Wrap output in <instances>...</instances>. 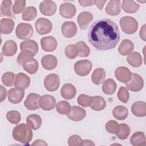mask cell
<instances>
[{
	"mask_svg": "<svg viewBox=\"0 0 146 146\" xmlns=\"http://www.w3.org/2000/svg\"><path fill=\"white\" fill-rule=\"evenodd\" d=\"M88 38L89 42L96 49L106 51L115 48L120 40L117 25L112 21L102 18L90 26Z\"/></svg>",
	"mask_w": 146,
	"mask_h": 146,
	"instance_id": "cell-1",
	"label": "cell"
},
{
	"mask_svg": "<svg viewBox=\"0 0 146 146\" xmlns=\"http://www.w3.org/2000/svg\"><path fill=\"white\" fill-rule=\"evenodd\" d=\"M12 136L16 141L23 144H27L32 140L33 133L31 128L27 124L22 123L14 128Z\"/></svg>",
	"mask_w": 146,
	"mask_h": 146,
	"instance_id": "cell-2",
	"label": "cell"
},
{
	"mask_svg": "<svg viewBox=\"0 0 146 146\" xmlns=\"http://www.w3.org/2000/svg\"><path fill=\"white\" fill-rule=\"evenodd\" d=\"M120 26L122 31L127 34H134L138 29L137 21L130 16H125L120 18Z\"/></svg>",
	"mask_w": 146,
	"mask_h": 146,
	"instance_id": "cell-3",
	"label": "cell"
},
{
	"mask_svg": "<svg viewBox=\"0 0 146 146\" xmlns=\"http://www.w3.org/2000/svg\"><path fill=\"white\" fill-rule=\"evenodd\" d=\"M21 52L30 58H33L38 53L39 47L37 43L34 40H26L20 44Z\"/></svg>",
	"mask_w": 146,
	"mask_h": 146,
	"instance_id": "cell-4",
	"label": "cell"
},
{
	"mask_svg": "<svg viewBox=\"0 0 146 146\" xmlns=\"http://www.w3.org/2000/svg\"><path fill=\"white\" fill-rule=\"evenodd\" d=\"M34 30L32 26L29 23H20L15 29L17 36L20 39H28L33 35Z\"/></svg>",
	"mask_w": 146,
	"mask_h": 146,
	"instance_id": "cell-5",
	"label": "cell"
},
{
	"mask_svg": "<svg viewBox=\"0 0 146 146\" xmlns=\"http://www.w3.org/2000/svg\"><path fill=\"white\" fill-rule=\"evenodd\" d=\"M127 88L133 92H138L142 90L144 86V80L142 77L136 73H132L131 79L125 83Z\"/></svg>",
	"mask_w": 146,
	"mask_h": 146,
	"instance_id": "cell-6",
	"label": "cell"
},
{
	"mask_svg": "<svg viewBox=\"0 0 146 146\" xmlns=\"http://www.w3.org/2000/svg\"><path fill=\"white\" fill-rule=\"evenodd\" d=\"M35 27L39 34L45 35L52 30V25L49 19L45 18H39L35 23Z\"/></svg>",
	"mask_w": 146,
	"mask_h": 146,
	"instance_id": "cell-7",
	"label": "cell"
},
{
	"mask_svg": "<svg viewBox=\"0 0 146 146\" xmlns=\"http://www.w3.org/2000/svg\"><path fill=\"white\" fill-rule=\"evenodd\" d=\"M92 67L91 62L88 60H80L74 64V70L76 74L81 76L87 75Z\"/></svg>",
	"mask_w": 146,
	"mask_h": 146,
	"instance_id": "cell-8",
	"label": "cell"
},
{
	"mask_svg": "<svg viewBox=\"0 0 146 146\" xmlns=\"http://www.w3.org/2000/svg\"><path fill=\"white\" fill-rule=\"evenodd\" d=\"M60 85V78L57 74H51L48 75L44 79L45 88L50 92L57 90Z\"/></svg>",
	"mask_w": 146,
	"mask_h": 146,
	"instance_id": "cell-9",
	"label": "cell"
},
{
	"mask_svg": "<svg viewBox=\"0 0 146 146\" xmlns=\"http://www.w3.org/2000/svg\"><path fill=\"white\" fill-rule=\"evenodd\" d=\"M39 10L42 14L46 16H51L56 12V5L51 0L43 1L39 5Z\"/></svg>",
	"mask_w": 146,
	"mask_h": 146,
	"instance_id": "cell-10",
	"label": "cell"
},
{
	"mask_svg": "<svg viewBox=\"0 0 146 146\" xmlns=\"http://www.w3.org/2000/svg\"><path fill=\"white\" fill-rule=\"evenodd\" d=\"M86 110L84 108L76 106L71 107L70 112L67 114L68 118L74 121H81L86 117Z\"/></svg>",
	"mask_w": 146,
	"mask_h": 146,
	"instance_id": "cell-11",
	"label": "cell"
},
{
	"mask_svg": "<svg viewBox=\"0 0 146 146\" xmlns=\"http://www.w3.org/2000/svg\"><path fill=\"white\" fill-rule=\"evenodd\" d=\"M56 106L55 98L50 95H43L39 99V106L44 111H51Z\"/></svg>",
	"mask_w": 146,
	"mask_h": 146,
	"instance_id": "cell-12",
	"label": "cell"
},
{
	"mask_svg": "<svg viewBox=\"0 0 146 146\" xmlns=\"http://www.w3.org/2000/svg\"><path fill=\"white\" fill-rule=\"evenodd\" d=\"M40 95L36 93H30L25 100V107L29 110H35L38 109L39 106Z\"/></svg>",
	"mask_w": 146,
	"mask_h": 146,
	"instance_id": "cell-13",
	"label": "cell"
},
{
	"mask_svg": "<svg viewBox=\"0 0 146 146\" xmlns=\"http://www.w3.org/2000/svg\"><path fill=\"white\" fill-rule=\"evenodd\" d=\"M61 30L64 37L71 38L76 34L77 26L72 21H66L62 24Z\"/></svg>",
	"mask_w": 146,
	"mask_h": 146,
	"instance_id": "cell-14",
	"label": "cell"
},
{
	"mask_svg": "<svg viewBox=\"0 0 146 146\" xmlns=\"http://www.w3.org/2000/svg\"><path fill=\"white\" fill-rule=\"evenodd\" d=\"M40 44L43 50L46 52H51L56 50L58 43L54 37L47 36L43 37L40 39Z\"/></svg>",
	"mask_w": 146,
	"mask_h": 146,
	"instance_id": "cell-15",
	"label": "cell"
},
{
	"mask_svg": "<svg viewBox=\"0 0 146 146\" xmlns=\"http://www.w3.org/2000/svg\"><path fill=\"white\" fill-rule=\"evenodd\" d=\"M76 11L75 5L69 2L62 3L59 7V13L62 17L65 18H72L75 15Z\"/></svg>",
	"mask_w": 146,
	"mask_h": 146,
	"instance_id": "cell-16",
	"label": "cell"
},
{
	"mask_svg": "<svg viewBox=\"0 0 146 146\" xmlns=\"http://www.w3.org/2000/svg\"><path fill=\"white\" fill-rule=\"evenodd\" d=\"M131 71L126 67L120 66L115 71V75L116 79L121 83H127L131 78Z\"/></svg>",
	"mask_w": 146,
	"mask_h": 146,
	"instance_id": "cell-17",
	"label": "cell"
},
{
	"mask_svg": "<svg viewBox=\"0 0 146 146\" xmlns=\"http://www.w3.org/2000/svg\"><path fill=\"white\" fill-rule=\"evenodd\" d=\"M24 90L19 89L17 87L12 88L9 90L7 94L9 101L13 104H18L20 103L24 98Z\"/></svg>",
	"mask_w": 146,
	"mask_h": 146,
	"instance_id": "cell-18",
	"label": "cell"
},
{
	"mask_svg": "<svg viewBox=\"0 0 146 146\" xmlns=\"http://www.w3.org/2000/svg\"><path fill=\"white\" fill-rule=\"evenodd\" d=\"M30 84V78L26 74L23 72H20L16 75L14 82L15 87L24 90L28 88Z\"/></svg>",
	"mask_w": 146,
	"mask_h": 146,
	"instance_id": "cell-19",
	"label": "cell"
},
{
	"mask_svg": "<svg viewBox=\"0 0 146 146\" xmlns=\"http://www.w3.org/2000/svg\"><path fill=\"white\" fill-rule=\"evenodd\" d=\"M93 15L89 11L80 13L77 18V22L80 29L85 30L93 19Z\"/></svg>",
	"mask_w": 146,
	"mask_h": 146,
	"instance_id": "cell-20",
	"label": "cell"
},
{
	"mask_svg": "<svg viewBox=\"0 0 146 146\" xmlns=\"http://www.w3.org/2000/svg\"><path fill=\"white\" fill-rule=\"evenodd\" d=\"M76 94V88L71 83H66L62 87L60 94L63 98L66 100L73 99Z\"/></svg>",
	"mask_w": 146,
	"mask_h": 146,
	"instance_id": "cell-21",
	"label": "cell"
},
{
	"mask_svg": "<svg viewBox=\"0 0 146 146\" xmlns=\"http://www.w3.org/2000/svg\"><path fill=\"white\" fill-rule=\"evenodd\" d=\"M120 5L121 1L120 0H111L106 7V12L107 14L112 16L117 15L121 11Z\"/></svg>",
	"mask_w": 146,
	"mask_h": 146,
	"instance_id": "cell-22",
	"label": "cell"
},
{
	"mask_svg": "<svg viewBox=\"0 0 146 146\" xmlns=\"http://www.w3.org/2000/svg\"><path fill=\"white\" fill-rule=\"evenodd\" d=\"M41 63L43 67L47 70H52L54 69L58 64V60L54 55L48 54L44 55L41 60Z\"/></svg>",
	"mask_w": 146,
	"mask_h": 146,
	"instance_id": "cell-23",
	"label": "cell"
},
{
	"mask_svg": "<svg viewBox=\"0 0 146 146\" xmlns=\"http://www.w3.org/2000/svg\"><path fill=\"white\" fill-rule=\"evenodd\" d=\"M2 54L6 56H12L15 55L17 51V45L13 40H6L2 49Z\"/></svg>",
	"mask_w": 146,
	"mask_h": 146,
	"instance_id": "cell-24",
	"label": "cell"
},
{
	"mask_svg": "<svg viewBox=\"0 0 146 146\" xmlns=\"http://www.w3.org/2000/svg\"><path fill=\"white\" fill-rule=\"evenodd\" d=\"M89 106L94 111H100L104 110L106 107V102L105 99L100 96H92Z\"/></svg>",
	"mask_w": 146,
	"mask_h": 146,
	"instance_id": "cell-25",
	"label": "cell"
},
{
	"mask_svg": "<svg viewBox=\"0 0 146 146\" xmlns=\"http://www.w3.org/2000/svg\"><path fill=\"white\" fill-rule=\"evenodd\" d=\"M132 113L137 117H144L146 115V103L143 101L135 102L131 106Z\"/></svg>",
	"mask_w": 146,
	"mask_h": 146,
	"instance_id": "cell-26",
	"label": "cell"
},
{
	"mask_svg": "<svg viewBox=\"0 0 146 146\" xmlns=\"http://www.w3.org/2000/svg\"><path fill=\"white\" fill-rule=\"evenodd\" d=\"M134 49V44L131 40L128 39L123 40L118 47V52L121 55H128Z\"/></svg>",
	"mask_w": 146,
	"mask_h": 146,
	"instance_id": "cell-27",
	"label": "cell"
},
{
	"mask_svg": "<svg viewBox=\"0 0 146 146\" xmlns=\"http://www.w3.org/2000/svg\"><path fill=\"white\" fill-rule=\"evenodd\" d=\"M1 33L3 34H9L14 30L15 23L14 21L10 18H2L0 22Z\"/></svg>",
	"mask_w": 146,
	"mask_h": 146,
	"instance_id": "cell-28",
	"label": "cell"
},
{
	"mask_svg": "<svg viewBox=\"0 0 146 146\" xmlns=\"http://www.w3.org/2000/svg\"><path fill=\"white\" fill-rule=\"evenodd\" d=\"M130 143L133 146H145L146 145L145 136L143 132H136L130 137Z\"/></svg>",
	"mask_w": 146,
	"mask_h": 146,
	"instance_id": "cell-29",
	"label": "cell"
},
{
	"mask_svg": "<svg viewBox=\"0 0 146 146\" xmlns=\"http://www.w3.org/2000/svg\"><path fill=\"white\" fill-rule=\"evenodd\" d=\"M127 61L130 66L133 67H139L143 63V58L140 53L133 51L128 55Z\"/></svg>",
	"mask_w": 146,
	"mask_h": 146,
	"instance_id": "cell-30",
	"label": "cell"
},
{
	"mask_svg": "<svg viewBox=\"0 0 146 146\" xmlns=\"http://www.w3.org/2000/svg\"><path fill=\"white\" fill-rule=\"evenodd\" d=\"M42 118L36 114H31L29 115L26 118L27 124L33 129H38L42 125Z\"/></svg>",
	"mask_w": 146,
	"mask_h": 146,
	"instance_id": "cell-31",
	"label": "cell"
},
{
	"mask_svg": "<svg viewBox=\"0 0 146 146\" xmlns=\"http://www.w3.org/2000/svg\"><path fill=\"white\" fill-rule=\"evenodd\" d=\"M106 75V71L103 68H96L91 76L92 81L95 84L100 85L103 83Z\"/></svg>",
	"mask_w": 146,
	"mask_h": 146,
	"instance_id": "cell-32",
	"label": "cell"
},
{
	"mask_svg": "<svg viewBox=\"0 0 146 146\" xmlns=\"http://www.w3.org/2000/svg\"><path fill=\"white\" fill-rule=\"evenodd\" d=\"M22 66L23 69L29 74H34L38 70L39 64L38 61L35 59L32 58L26 60Z\"/></svg>",
	"mask_w": 146,
	"mask_h": 146,
	"instance_id": "cell-33",
	"label": "cell"
},
{
	"mask_svg": "<svg viewBox=\"0 0 146 146\" xmlns=\"http://www.w3.org/2000/svg\"><path fill=\"white\" fill-rule=\"evenodd\" d=\"M140 5L132 0H123L122 2L121 8L127 13H135L138 11Z\"/></svg>",
	"mask_w": 146,
	"mask_h": 146,
	"instance_id": "cell-34",
	"label": "cell"
},
{
	"mask_svg": "<svg viewBox=\"0 0 146 146\" xmlns=\"http://www.w3.org/2000/svg\"><path fill=\"white\" fill-rule=\"evenodd\" d=\"M117 88V84L115 80L112 79H107L104 82L102 86V90L106 95H112L115 92Z\"/></svg>",
	"mask_w": 146,
	"mask_h": 146,
	"instance_id": "cell-35",
	"label": "cell"
},
{
	"mask_svg": "<svg viewBox=\"0 0 146 146\" xmlns=\"http://www.w3.org/2000/svg\"><path fill=\"white\" fill-rule=\"evenodd\" d=\"M112 115L114 118L117 120H124L128 115V111L125 107L123 106H118L113 109Z\"/></svg>",
	"mask_w": 146,
	"mask_h": 146,
	"instance_id": "cell-36",
	"label": "cell"
},
{
	"mask_svg": "<svg viewBox=\"0 0 146 146\" xmlns=\"http://www.w3.org/2000/svg\"><path fill=\"white\" fill-rule=\"evenodd\" d=\"M37 16V11L35 7L29 6L23 10L22 14V18L25 21H31Z\"/></svg>",
	"mask_w": 146,
	"mask_h": 146,
	"instance_id": "cell-37",
	"label": "cell"
},
{
	"mask_svg": "<svg viewBox=\"0 0 146 146\" xmlns=\"http://www.w3.org/2000/svg\"><path fill=\"white\" fill-rule=\"evenodd\" d=\"M12 1L10 0H4L2 2L1 6V15L14 18L15 16L11 12Z\"/></svg>",
	"mask_w": 146,
	"mask_h": 146,
	"instance_id": "cell-38",
	"label": "cell"
},
{
	"mask_svg": "<svg viewBox=\"0 0 146 146\" xmlns=\"http://www.w3.org/2000/svg\"><path fill=\"white\" fill-rule=\"evenodd\" d=\"M75 45L78 50V56L80 57H87L90 54V49L83 41L77 42Z\"/></svg>",
	"mask_w": 146,
	"mask_h": 146,
	"instance_id": "cell-39",
	"label": "cell"
},
{
	"mask_svg": "<svg viewBox=\"0 0 146 146\" xmlns=\"http://www.w3.org/2000/svg\"><path fill=\"white\" fill-rule=\"evenodd\" d=\"M71 108V107L70 104L67 101H60L56 104V110L57 112L61 115L68 114L70 112Z\"/></svg>",
	"mask_w": 146,
	"mask_h": 146,
	"instance_id": "cell-40",
	"label": "cell"
},
{
	"mask_svg": "<svg viewBox=\"0 0 146 146\" xmlns=\"http://www.w3.org/2000/svg\"><path fill=\"white\" fill-rule=\"evenodd\" d=\"M6 118L8 121L13 124H18L21 119V115L19 112L12 110L9 111L6 113Z\"/></svg>",
	"mask_w": 146,
	"mask_h": 146,
	"instance_id": "cell-41",
	"label": "cell"
},
{
	"mask_svg": "<svg viewBox=\"0 0 146 146\" xmlns=\"http://www.w3.org/2000/svg\"><path fill=\"white\" fill-rule=\"evenodd\" d=\"M15 74L12 72H6L2 75V82L7 87H11L14 84Z\"/></svg>",
	"mask_w": 146,
	"mask_h": 146,
	"instance_id": "cell-42",
	"label": "cell"
},
{
	"mask_svg": "<svg viewBox=\"0 0 146 146\" xmlns=\"http://www.w3.org/2000/svg\"><path fill=\"white\" fill-rule=\"evenodd\" d=\"M120 124L113 120H109L107 122L106 124V131L112 134H117L120 131Z\"/></svg>",
	"mask_w": 146,
	"mask_h": 146,
	"instance_id": "cell-43",
	"label": "cell"
},
{
	"mask_svg": "<svg viewBox=\"0 0 146 146\" xmlns=\"http://www.w3.org/2000/svg\"><path fill=\"white\" fill-rule=\"evenodd\" d=\"M120 131L116 134L117 137L120 140H125L127 139L130 134V128L127 124L125 123L120 124Z\"/></svg>",
	"mask_w": 146,
	"mask_h": 146,
	"instance_id": "cell-44",
	"label": "cell"
},
{
	"mask_svg": "<svg viewBox=\"0 0 146 146\" xmlns=\"http://www.w3.org/2000/svg\"><path fill=\"white\" fill-rule=\"evenodd\" d=\"M65 55L68 59H72L78 56V50L75 44H69L65 48Z\"/></svg>",
	"mask_w": 146,
	"mask_h": 146,
	"instance_id": "cell-45",
	"label": "cell"
},
{
	"mask_svg": "<svg viewBox=\"0 0 146 146\" xmlns=\"http://www.w3.org/2000/svg\"><path fill=\"white\" fill-rule=\"evenodd\" d=\"M117 98L123 103H126L129 100V93L128 90L125 87H120L117 94Z\"/></svg>",
	"mask_w": 146,
	"mask_h": 146,
	"instance_id": "cell-46",
	"label": "cell"
},
{
	"mask_svg": "<svg viewBox=\"0 0 146 146\" xmlns=\"http://www.w3.org/2000/svg\"><path fill=\"white\" fill-rule=\"evenodd\" d=\"M26 1L24 0H17L15 1L14 4L12 7V11L15 14H19L25 9Z\"/></svg>",
	"mask_w": 146,
	"mask_h": 146,
	"instance_id": "cell-47",
	"label": "cell"
},
{
	"mask_svg": "<svg viewBox=\"0 0 146 146\" xmlns=\"http://www.w3.org/2000/svg\"><path fill=\"white\" fill-rule=\"evenodd\" d=\"M91 97L92 96L85 94H80L77 99V102L80 106L82 107H88L91 102Z\"/></svg>",
	"mask_w": 146,
	"mask_h": 146,
	"instance_id": "cell-48",
	"label": "cell"
},
{
	"mask_svg": "<svg viewBox=\"0 0 146 146\" xmlns=\"http://www.w3.org/2000/svg\"><path fill=\"white\" fill-rule=\"evenodd\" d=\"M83 140L78 135H73L68 139V144L70 146H82Z\"/></svg>",
	"mask_w": 146,
	"mask_h": 146,
	"instance_id": "cell-49",
	"label": "cell"
},
{
	"mask_svg": "<svg viewBox=\"0 0 146 146\" xmlns=\"http://www.w3.org/2000/svg\"><path fill=\"white\" fill-rule=\"evenodd\" d=\"M32 58H30L28 56H27L26 55H25V54H23L22 52H21L18 56H17V62L18 63V64L19 65L21 66H23V64H24V63L28 59Z\"/></svg>",
	"mask_w": 146,
	"mask_h": 146,
	"instance_id": "cell-50",
	"label": "cell"
},
{
	"mask_svg": "<svg viewBox=\"0 0 146 146\" xmlns=\"http://www.w3.org/2000/svg\"><path fill=\"white\" fill-rule=\"evenodd\" d=\"M107 2L106 0L104 1H94V5H95L100 10H103L104 4Z\"/></svg>",
	"mask_w": 146,
	"mask_h": 146,
	"instance_id": "cell-51",
	"label": "cell"
},
{
	"mask_svg": "<svg viewBox=\"0 0 146 146\" xmlns=\"http://www.w3.org/2000/svg\"><path fill=\"white\" fill-rule=\"evenodd\" d=\"M0 88H1V102H3L7 95V91L5 88H4L2 85L0 86Z\"/></svg>",
	"mask_w": 146,
	"mask_h": 146,
	"instance_id": "cell-52",
	"label": "cell"
},
{
	"mask_svg": "<svg viewBox=\"0 0 146 146\" xmlns=\"http://www.w3.org/2000/svg\"><path fill=\"white\" fill-rule=\"evenodd\" d=\"M79 3L82 6L87 7L92 6L94 5V1H83V0H79Z\"/></svg>",
	"mask_w": 146,
	"mask_h": 146,
	"instance_id": "cell-53",
	"label": "cell"
},
{
	"mask_svg": "<svg viewBox=\"0 0 146 146\" xmlns=\"http://www.w3.org/2000/svg\"><path fill=\"white\" fill-rule=\"evenodd\" d=\"M145 25H144L140 29L139 31V35L140 38L143 40L144 41H145Z\"/></svg>",
	"mask_w": 146,
	"mask_h": 146,
	"instance_id": "cell-54",
	"label": "cell"
},
{
	"mask_svg": "<svg viewBox=\"0 0 146 146\" xmlns=\"http://www.w3.org/2000/svg\"><path fill=\"white\" fill-rule=\"evenodd\" d=\"M31 145H39V146H41V145H43V146H47V144L43 140H40V139H38V140H35L34 141L33 143L31 144Z\"/></svg>",
	"mask_w": 146,
	"mask_h": 146,
	"instance_id": "cell-55",
	"label": "cell"
},
{
	"mask_svg": "<svg viewBox=\"0 0 146 146\" xmlns=\"http://www.w3.org/2000/svg\"><path fill=\"white\" fill-rule=\"evenodd\" d=\"M82 145H90V146H94L95 143L90 140H83Z\"/></svg>",
	"mask_w": 146,
	"mask_h": 146,
	"instance_id": "cell-56",
	"label": "cell"
},
{
	"mask_svg": "<svg viewBox=\"0 0 146 146\" xmlns=\"http://www.w3.org/2000/svg\"><path fill=\"white\" fill-rule=\"evenodd\" d=\"M137 2H140V3H144V2H146V0H144V1H137Z\"/></svg>",
	"mask_w": 146,
	"mask_h": 146,
	"instance_id": "cell-57",
	"label": "cell"
}]
</instances>
